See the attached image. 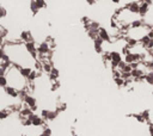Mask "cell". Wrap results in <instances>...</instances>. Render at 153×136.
<instances>
[{"mask_svg":"<svg viewBox=\"0 0 153 136\" xmlns=\"http://www.w3.org/2000/svg\"><path fill=\"white\" fill-rule=\"evenodd\" d=\"M6 86H7L6 76L5 75H0V87H1V89H5Z\"/></svg>","mask_w":153,"mask_h":136,"instance_id":"obj_14","label":"cell"},{"mask_svg":"<svg viewBox=\"0 0 153 136\" xmlns=\"http://www.w3.org/2000/svg\"><path fill=\"white\" fill-rule=\"evenodd\" d=\"M41 136H53V131L50 128L48 127H44L43 130H42V134H41Z\"/></svg>","mask_w":153,"mask_h":136,"instance_id":"obj_13","label":"cell"},{"mask_svg":"<svg viewBox=\"0 0 153 136\" xmlns=\"http://www.w3.org/2000/svg\"><path fill=\"white\" fill-rule=\"evenodd\" d=\"M59 75H60V72H59L57 68H52V71L49 72V79L52 80V81L53 80H57Z\"/></svg>","mask_w":153,"mask_h":136,"instance_id":"obj_9","label":"cell"},{"mask_svg":"<svg viewBox=\"0 0 153 136\" xmlns=\"http://www.w3.org/2000/svg\"><path fill=\"white\" fill-rule=\"evenodd\" d=\"M141 43H142V45H144L147 50H152L153 49V40H152V38L145 37L144 40L141 41Z\"/></svg>","mask_w":153,"mask_h":136,"instance_id":"obj_8","label":"cell"},{"mask_svg":"<svg viewBox=\"0 0 153 136\" xmlns=\"http://www.w3.org/2000/svg\"><path fill=\"white\" fill-rule=\"evenodd\" d=\"M109 56H110V62L113 67H116L121 61H122V55L120 52H109Z\"/></svg>","mask_w":153,"mask_h":136,"instance_id":"obj_2","label":"cell"},{"mask_svg":"<svg viewBox=\"0 0 153 136\" xmlns=\"http://www.w3.org/2000/svg\"><path fill=\"white\" fill-rule=\"evenodd\" d=\"M152 94H153V91H152Z\"/></svg>","mask_w":153,"mask_h":136,"instance_id":"obj_17","label":"cell"},{"mask_svg":"<svg viewBox=\"0 0 153 136\" xmlns=\"http://www.w3.org/2000/svg\"><path fill=\"white\" fill-rule=\"evenodd\" d=\"M34 1L36 3V5H37V7H38L39 10H42V8H44V7L47 6V4H46L44 0H34Z\"/></svg>","mask_w":153,"mask_h":136,"instance_id":"obj_15","label":"cell"},{"mask_svg":"<svg viewBox=\"0 0 153 136\" xmlns=\"http://www.w3.org/2000/svg\"><path fill=\"white\" fill-rule=\"evenodd\" d=\"M29 120H30V122H31V124L33 125H36V127H42V125L44 124V120L41 117V116H37V115H35L34 112L31 113L28 117Z\"/></svg>","mask_w":153,"mask_h":136,"instance_id":"obj_3","label":"cell"},{"mask_svg":"<svg viewBox=\"0 0 153 136\" xmlns=\"http://www.w3.org/2000/svg\"><path fill=\"white\" fill-rule=\"evenodd\" d=\"M97 1H98V0H86V3H87L89 5H91V6H92V5H96Z\"/></svg>","mask_w":153,"mask_h":136,"instance_id":"obj_16","label":"cell"},{"mask_svg":"<svg viewBox=\"0 0 153 136\" xmlns=\"http://www.w3.org/2000/svg\"><path fill=\"white\" fill-rule=\"evenodd\" d=\"M23 103L28 106V108L31 109V111H33V112L37 110V100H36L35 97H33L31 94H28V95L25 97V98H24Z\"/></svg>","mask_w":153,"mask_h":136,"instance_id":"obj_1","label":"cell"},{"mask_svg":"<svg viewBox=\"0 0 153 136\" xmlns=\"http://www.w3.org/2000/svg\"><path fill=\"white\" fill-rule=\"evenodd\" d=\"M4 91H5V93L10 97V98H18V93H19V91H17L16 89H13V87H11V86H6L5 89H4Z\"/></svg>","mask_w":153,"mask_h":136,"instance_id":"obj_6","label":"cell"},{"mask_svg":"<svg viewBox=\"0 0 153 136\" xmlns=\"http://www.w3.org/2000/svg\"><path fill=\"white\" fill-rule=\"evenodd\" d=\"M114 81H115V84H116L118 87H123L125 84H126V80H125L122 76H116V78H114Z\"/></svg>","mask_w":153,"mask_h":136,"instance_id":"obj_12","label":"cell"},{"mask_svg":"<svg viewBox=\"0 0 153 136\" xmlns=\"http://www.w3.org/2000/svg\"><path fill=\"white\" fill-rule=\"evenodd\" d=\"M19 38L23 43H25V42H29V41H33V35L30 31H22L19 35Z\"/></svg>","mask_w":153,"mask_h":136,"instance_id":"obj_7","label":"cell"},{"mask_svg":"<svg viewBox=\"0 0 153 136\" xmlns=\"http://www.w3.org/2000/svg\"><path fill=\"white\" fill-rule=\"evenodd\" d=\"M98 37L103 42H110V40H111L109 31H107L104 27H99V30H98Z\"/></svg>","mask_w":153,"mask_h":136,"instance_id":"obj_4","label":"cell"},{"mask_svg":"<svg viewBox=\"0 0 153 136\" xmlns=\"http://www.w3.org/2000/svg\"><path fill=\"white\" fill-rule=\"evenodd\" d=\"M145 81L148 84V85H153V71H150L145 74Z\"/></svg>","mask_w":153,"mask_h":136,"instance_id":"obj_10","label":"cell"},{"mask_svg":"<svg viewBox=\"0 0 153 136\" xmlns=\"http://www.w3.org/2000/svg\"><path fill=\"white\" fill-rule=\"evenodd\" d=\"M31 71H33V68H29V67H22V68H19L20 74H22L24 78H28Z\"/></svg>","mask_w":153,"mask_h":136,"instance_id":"obj_11","label":"cell"},{"mask_svg":"<svg viewBox=\"0 0 153 136\" xmlns=\"http://www.w3.org/2000/svg\"><path fill=\"white\" fill-rule=\"evenodd\" d=\"M150 11V5L145 1H140L139 3V14L141 17H145Z\"/></svg>","mask_w":153,"mask_h":136,"instance_id":"obj_5","label":"cell"}]
</instances>
